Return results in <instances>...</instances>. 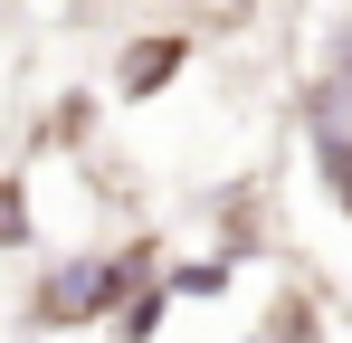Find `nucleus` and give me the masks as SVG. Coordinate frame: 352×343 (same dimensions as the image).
I'll use <instances>...</instances> for the list:
<instances>
[{
	"label": "nucleus",
	"mask_w": 352,
	"mask_h": 343,
	"mask_svg": "<svg viewBox=\"0 0 352 343\" xmlns=\"http://www.w3.org/2000/svg\"><path fill=\"white\" fill-rule=\"evenodd\" d=\"M153 267V248H76V258H58L48 277H38V295H29V315L48 324V334H67V324H96V315H115L124 286Z\"/></svg>",
	"instance_id": "obj_1"
},
{
	"label": "nucleus",
	"mask_w": 352,
	"mask_h": 343,
	"mask_svg": "<svg viewBox=\"0 0 352 343\" xmlns=\"http://www.w3.org/2000/svg\"><path fill=\"white\" fill-rule=\"evenodd\" d=\"M305 134H314V163L333 181V200L352 210V86L343 76H314L305 86Z\"/></svg>",
	"instance_id": "obj_2"
},
{
	"label": "nucleus",
	"mask_w": 352,
	"mask_h": 343,
	"mask_svg": "<svg viewBox=\"0 0 352 343\" xmlns=\"http://www.w3.org/2000/svg\"><path fill=\"white\" fill-rule=\"evenodd\" d=\"M181 57H190L181 39H143V48H124V67H115V76H124V96H162V76H172Z\"/></svg>",
	"instance_id": "obj_3"
},
{
	"label": "nucleus",
	"mask_w": 352,
	"mask_h": 343,
	"mask_svg": "<svg viewBox=\"0 0 352 343\" xmlns=\"http://www.w3.org/2000/svg\"><path fill=\"white\" fill-rule=\"evenodd\" d=\"M162 315H172V286H162V295H133V286H124L115 334H124V343H153V334H162Z\"/></svg>",
	"instance_id": "obj_4"
},
{
	"label": "nucleus",
	"mask_w": 352,
	"mask_h": 343,
	"mask_svg": "<svg viewBox=\"0 0 352 343\" xmlns=\"http://www.w3.org/2000/svg\"><path fill=\"white\" fill-rule=\"evenodd\" d=\"M38 220H29V191H19V172H0V248H29Z\"/></svg>",
	"instance_id": "obj_5"
},
{
	"label": "nucleus",
	"mask_w": 352,
	"mask_h": 343,
	"mask_svg": "<svg viewBox=\"0 0 352 343\" xmlns=\"http://www.w3.org/2000/svg\"><path fill=\"white\" fill-rule=\"evenodd\" d=\"M229 286V258H200V267H172V295H219Z\"/></svg>",
	"instance_id": "obj_6"
},
{
	"label": "nucleus",
	"mask_w": 352,
	"mask_h": 343,
	"mask_svg": "<svg viewBox=\"0 0 352 343\" xmlns=\"http://www.w3.org/2000/svg\"><path fill=\"white\" fill-rule=\"evenodd\" d=\"M267 343H324V334H314V305H276V324H267Z\"/></svg>",
	"instance_id": "obj_7"
},
{
	"label": "nucleus",
	"mask_w": 352,
	"mask_h": 343,
	"mask_svg": "<svg viewBox=\"0 0 352 343\" xmlns=\"http://www.w3.org/2000/svg\"><path fill=\"white\" fill-rule=\"evenodd\" d=\"M333 76L352 86V19H343V39H333Z\"/></svg>",
	"instance_id": "obj_8"
}]
</instances>
